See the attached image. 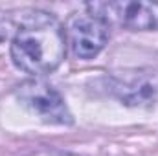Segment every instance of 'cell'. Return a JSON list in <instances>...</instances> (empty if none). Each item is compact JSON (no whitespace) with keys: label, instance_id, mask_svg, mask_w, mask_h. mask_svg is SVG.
<instances>
[{"label":"cell","instance_id":"6da1fadb","mask_svg":"<svg viewBox=\"0 0 158 156\" xmlns=\"http://www.w3.org/2000/svg\"><path fill=\"white\" fill-rule=\"evenodd\" d=\"M64 53L66 42L61 24L42 11L24 17L11 40L13 64L30 76L53 72L63 63Z\"/></svg>","mask_w":158,"mask_h":156},{"label":"cell","instance_id":"7a4b0ae2","mask_svg":"<svg viewBox=\"0 0 158 156\" xmlns=\"http://www.w3.org/2000/svg\"><path fill=\"white\" fill-rule=\"evenodd\" d=\"M86 9L109 24L116 22L138 31L158 30V2H92L86 4Z\"/></svg>","mask_w":158,"mask_h":156},{"label":"cell","instance_id":"3957f363","mask_svg":"<svg viewBox=\"0 0 158 156\" xmlns=\"http://www.w3.org/2000/svg\"><path fill=\"white\" fill-rule=\"evenodd\" d=\"M19 101L44 123L70 125L74 119L63 96L44 81H28L17 88Z\"/></svg>","mask_w":158,"mask_h":156},{"label":"cell","instance_id":"277c9868","mask_svg":"<svg viewBox=\"0 0 158 156\" xmlns=\"http://www.w3.org/2000/svg\"><path fill=\"white\" fill-rule=\"evenodd\" d=\"M66 30L72 51L79 59H94L110 35V24L92 13H76L70 17Z\"/></svg>","mask_w":158,"mask_h":156},{"label":"cell","instance_id":"5b68a950","mask_svg":"<svg viewBox=\"0 0 158 156\" xmlns=\"http://www.w3.org/2000/svg\"><path fill=\"white\" fill-rule=\"evenodd\" d=\"M112 90L119 99L127 105H142L155 99L158 94V76L156 74H125L123 77L114 79Z\"/></svg>","mask_w":158,"mask_h":156},{"label":"cell","instance_id":"8992f818","mask_svg":"<svg viewBox=\"0 0 158 156\" xmlns=\"http://www.w3.org/2000/svg\"><path fill=\"white\" fill-rule=\"evenodd\" d=\"M9 33H11V22L0 13V42H4V40L7 39Z\"/></svg>","mask_w":158,"mask_h":156},{"label":"cell","instance_id":"52a82bcc","mask_svg":"<svg viewBox=\"0 0 158 156\" xmlns=\"http://www.w3.org/2000/svg\"><path fill=\"white\" fill-rule=\"evenodd\" d=\"M31 156H76L72 153H63V151H44V153H35Z\"/></svg>","mask_w":158,"mask_h":156}]
</instances>
